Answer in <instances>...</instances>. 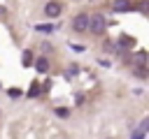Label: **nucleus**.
I'll return each instance as SVG.
<instances>
[{"instance_id": "obj_3", "label": "nucleus", "mask_w": 149, "mask_h": 139, "mask_svg": "<svg viewBox=\"0 0 149 139\" xmlns=\"http://www.w3.org/2000/svg\"><path fill=\"white\" fill-rule=\"evenodd\" d=\"M44 14H47L49 19H56V16L61 14V2H56V0H49V2L44 5Z\"/></svg>"}, {"instance_id": "obj_5", "label": "nucleus", "mask_w": 149, "mask_h": 139, "mask_svg": "<svg viewBox=\"0 0 149 139\" xmlns=\"http://www.w3.org/2000/svg\"><path fill=\"white\" fill-rule=\"evenodd\" d=\"M35 70L42 72V74L49 72V60H47V58H37V60H35Z\"/></svg>"}, {"instance_id": "obj_8", "label": "nucleus", "mask_w": 149, "mask_h": 139, "mask_svg": "<svg viewBox=\"0 0 149 139\" xmlns=\"http://www.w3.org/2000/svg\"><path fill=\"white\" fill-rule=\"evenodd\" d=\"M33 63V53L30 51H23V65H30Z\"/></svg>"}, {"instance_id": "obj_6", "label": "nucleus", "mask_w": 149, "mask_h": 139, "mask_svg": "<svg viewBox=\"0 0 149 139\" xmlns=\"http://www.w3.org/2000/svg\"><path fill=\"white\" fill-rule=\"evenodd\" d=\"M135 63L142 67V65L147 63V53H144V51H137V53H135Z\"/></svg>"}, {"instance_id": "obj_9", "label": "nucleus", "mask_w": 149, "mask_h": 139, "mask_svg": "<svg viewBox=\"0 0 149 139\" xmlns=\"http://www.w3.org/2000/svg\"><path fill=\"white\" fill-rule=\"evenodd\" d=\"M140 12H142V14H147V12H149V2H147V0H142V2H140Z\"/></svg>"}, {"instance_id": "obj_4", "label": "nucleus", "mask_w": 149, "mask_h": 139, "mask_svg": "<svg viewBox=\"0 0 149 139\" xmlns=\"http://www.w3.org/2000/svg\"><path fill=\"white\" fill-rule=\"evenodd\" d=\"M133 5H130V0H114L112 2V9L114 12H128Z\"/></svg>"}, {"instance_id": "obj_7", "label": "nucleus", "mask_w": 149, "mask_h": 139, "mask_svg": "<svg viewBox=\"0 0 149 139\" xmlns=\"http://www.w3.org/2000/svg\"><path fill=\"white\" fill-rule=\"evenodd\" d=\"M119 44H121V46H123V49H128V46H133V44H135V42H133V37H126V35H123V37H121V39H119Z\"/></svg>"}, {"instance_id": "obj_1", "label": "nucleus", "mask_w": 149, "mask_h": 139, "mask_svg": "<svg viewBox=\"0 0 149 139\" xmlns=\"http://www.w3.org/2000/svg\"><path fill=\"white\" fill-rule=\"evenodd\" d=\"M105 19H102V14H93V16H88V30L91 32H95V35H100V32H105Z\"/></svg>"}, {"instance_id": "obj_2", "label": "nucleus", "mask_w": 149, "mask_h": 139, "mask_svg": "<svg viewBox=\"0 0 149 139\" xmlns=\"http://www.w3.org/2000/svg\"><path fill=\"white\" fill-rule=\"evenodd\" d=\"M72 30L74 32H86L88 30V14H77L72 19Z\"/></svg>"}]
</instances>
